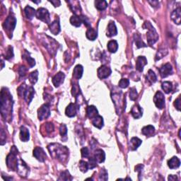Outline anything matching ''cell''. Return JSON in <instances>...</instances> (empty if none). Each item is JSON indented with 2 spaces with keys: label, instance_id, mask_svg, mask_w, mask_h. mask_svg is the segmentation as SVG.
<instances>
[{
  "label": "cell",
  "instance_id": "cell-1",
  "mask_svg": "<svg viewBox=\"0 0 181 181\" xmlns=\"http://www.w3.org/2000/svg\"><path fill=\"white\" fill-rule=\"evenodd\" d=\"M12 96L8 88H3L1 91V113L4 118H10L12 113Z\"/></svg>",
  "mask_w": 181,
  "mask_h": 181
},
{
  "label": "cell",
  "instance_id": "cell-2",
  "mask_svg": "<svg viewBox=\"0 0 181 181\" xmlns=\"http://www.w3.org/2000/svg\"><path fill=\"white\" fill-rule=\"evenodd\" d=\"M48 149L53 159H57L62 163H65L69 157V149L60 144L53 143L48 146Z\"/></svg>",
  "mask_w": 181,
  "mask_h": 181
},
{
  "label": "cell",
  "instance_id": "cell-3",
  "mask_svg": "<svg viewBox=\"0 0 181 181\" xmlns=\"http://www.w3.org/2000/svg\"><path fill=\"white\" fill-rule=\"evenodd\" d=\"M19 154L18 149L15 146H13L10 151L9 154L7 157V165L11 170H16L20 160L18 159L17 156Z\"/></svg>",
  "mask_w": 181,
  "mask_h": 181
},
{
  "label": "cell",
  "instance_id": "cell-4",
  "mask_svg": "<svg viewBox=\"0 0 181 181\" xmlns=\"http://www.w3.org/2000/svg\"><path fill=\"white\" fill-rule=\"evenodd\" d=\"M17 92L20 97H24V100L27 102L28 104H30L35 95L34 88L32 86H26L25 84L18 88Z\"/></svg>",
  "mask_w": 181,
  "mask_h": 181
},
{
  "label": "cell",
  "instance_id": "cell-5",
  "mask_svg": "<svg viewBox=\"0 0 181 181\" xmlns=\"http://www.w3.org/2000/svg\"><path fill=\"white\" fill-rule=\"evenodd\" d=\"M143 28L148 30V32L147 33V42L148 44L152 46L159 40V35H158L156 30L149 21H145L143 25Z\"/></svg>",
  "mask_w": 181,
  "mask_h": 181
},
{
  "label": "cell",
  "instance_id": "cell-6",
  "mask_svg": "<svg viewBox=\"0 0 181 181\" xmlns=\"http://www.w3.org/2000/svg\"><path fill=\"white\" fill-rule=\"evenodd\" d=\"M16 24V19L14 15L10 14L9 16L5 20L4 23L3 24V27L4 30L8 33L9 34H11L13 30H14ZM12 35V34H11Z\"/></svg>",
  "mask_w": 181,
  "mask_h": 181
},
{
  "label": "cell",
  "instance_id": "cell-7",
  "mask_svg": "<svg viewBox=\"0 0 181 181\" xmlns=\"http://www.w3.org/2000/svg\"><path fill=\"white\" fill-rule=\"evenodd\" d=\"M38 19L43 21L45 24H49L50 23V13L48 9L45 8H39L36 11V15H35Z\"/></svg>",
  "mask_w": 181,
  "mask_h": 181
},
{
  "label": "cell",
  "instance_id": "cell-8",
  "mask_svg": "<svg viewBox=\"0 0 181 181\" xmlns=\"http://www.w3.org/2000/svg\"><path fill=\"white\" fill-rule=\"evenodd\" d=\"M50 115V108L49 103L43 104V105L38 110V116L40 120H43L47 119Z\"/></svg>",
  "mask_w": 181,
  "mask_h": 181
},
{
  "label": "cell",
  "instance_id": "cell-9",
  "mask_svg": "<svg viewBox=\"0 0 181 181\" xmlns=\"http://www.w3.org/2000/svg\"><path fill=\"white\" fill-rule=\"evenodd\" d=\"M154 102L159 109H163L165 106V97L162 92L157 91L154 97Z\"/></svg>",
  "mask_w": 181,
  "mask_h": 181
},
{
  "label": "cell",
  "instance_id": "cell-10",
  "mask_svg": "<svg viewBox=\"0 0 181 181\" xmlns=\"http://www.w3.org/2000/svg\"><path fill=\"white\" fill-rule=\"evenodd\" d=\"M34 156L38 161L40 162H44L46 159V154L42 147H36L34 150Z\"/></svg>",
  "mask_w": 181,
  "mask_h": 181
},
{
  "label": "cell",
  "instance_id": "cell-11",
  "mask_svg": "<svg viewBox=\"0 0 181 181\" xmlns=\"http://www.w3.org/2000/svg\"><path fill=\"white\" fill-rule=\"evenodd\" d=\"M160 75L162 78H165L173 73V67L169 63H166L164 65L159 69Z\"/></svg>",
  "mask_w": 181,
  "mask_h": 181
},
{
  "label": "cell",
  "instance_id": "cell-12",
  "mask_svg": "<svg viewBox=\"0 0 181 181\" xmlns=\"http://www.w3.org/2000/svg\"><path fill=\"white\" fill-rule=\"evenodd\" d=\"M112 71L106 65H102L98 70V76L101 79L108 78L111 75Z\"/></svg>",
  "mask_w": 181,
  "mask_h": 181
},
{
  "label": "cell",
  "instance_id": "cell-13",
  "mask_svg": "<svg viewBox=\"0 0 181 181\" xmlns=\"http://www.w3.org/2000/svg\"><path fill=\"white\" fill-rule=\"evenodd\" d=\"M78 109H79V105H77V104L70 103L65 110L66 115L69 117V118H73V117H75L76 113H77Z\"/></svg>",
  "mask_w": 181,
  "mask_h": 181
},
{
  "label": "cell",
  "instance_id": "cell-14",
  "mask_svg": "<svg viewBox=\"0 0 181 181\" xmlns=\"http://www.w3.org/2000/svg\"><path fill=\"white\" fill-rule=\"evenodd\" d=\"M147 65V59L144 56H139L136 61V70L139 72H142L144 67Z\"/></svg>",
  "mask_w": 181,
  "mask_h": 181
},
{
  "label": "cell",
  "instance_id": "cell-15",
  "mask_svg": "<svg viewBox=\"0 0 181 181\" xmlns=\"http://www.w3.org/2000/svg\"><path fill=\"white\" fill-rule=\"evenodd\" d=\"M65 74L62 72H59L57 75H55L52 78V84H54L55 87H59V86L62 84L65 80Z\"/></svg>",
  "mask_w": 181,
  "mask_h": 181
},
{
  "label": "cell",
  "instance_id": "cell-16",
  "mask_svg": "<svg viewBox=\"0 0 181 181\" xmlns=\"http://www.w3.org/2000/svg\"><path fill=\"white\" fill-rule=\"evenodd\" d=\"M118 34V30L115 23L113 21H111L108 25V29H107L106 35L109 38L115 36Z\"/></svg>",
  "mask_w": 181,
  "mask_h": 181
},
{
  "label": "cell",
  "instance_id": "cell-17",
  "mask_svg": "<svg viewBox=\"0 0 181 181\" xmlns=\"http://www.w3.org/2000/svg\"><path fill=\"white\" fill-rule=\"evenodd\" d=\"M93 157L95 158L97 163L98 164H101V163L104 162V161L106 159V154L104 152L103 150L102 149H96L95 152H94Z\"/></svg>",
  "mask_w": 181,
  "mask_h": 181
},
{
  "label": "cell",
  "instance_id": "cell-18",
  "mask_svg": "<svg viewBox=\"0 0 181 181\" xmlns=\"http://www.w3.org/2000/svg\"><path fill=\"white\" fill-rule=\"evenodd\" d=\"M50 31L52 33L53 35H58L60 32V24L59 20H55V21L51 23V24L49 25Z\"/></svg>",
  "mask_w": 181,
  "mask_h": 181
},
{
  "label": "cell",
  "instance_id": "cell-19",
  "mask_svg": "<svg viewBox=\"0 0 181 181\" xmlns=\"http://www.w3.org/2000/svg\"><path fill=\"white\" fill-rule=\"evenodd\" d=\"M20 139L22 142H28L30 139V133L29 129L24 126H21L20 128Z\"/></svg>",
  "mask_w": 181,
  "mask_h": 181
},
{
  "label": "cell",
  "instance_id": "cell-20",
  "mask_svg": "<svg viewBox=\"0 0 181 181\" xmlns=\"http://www.w3.org/2000/svg\"><path fill=\"white\" fill-rule=\"evenodd\" d=\"M130 113L133 116L134 118L139 119L142 116L143 111H142V108L139 105H134L131 109Z\"/></svg>",
  "mask_w": 181,
  "mask_h": 181
},
{
  "label": "cell",
  "instance_id": "cell-21",
  "mask_svg": "<svg viewBox=\"0 0 181 181\" xmlns=\"http://www.w3.org/2000/svg\"><path fill=\"white\" fill-rule=\"evenodd\" d=\"M142 141L140 139H139L138 137H132L129 143V149L132 151H135L142 144Z\"/></svg>",
  "mask_w": 181,
  "mask_h": 181
},
{
  "label": "cell",
  "instance_id": "cell-22",
  "mask_svg": "<svg viewBox=\"0 0 181 181\" xmlns=\"http://www.w3.org/2000/svg\"><path fill=\"white\" fill-rule=\"evenodd\" d=\"M180 16H181V9L180 7H178L175 10L172 12L170 18L175 23V24L180 25Z\"/></svg>",
  "mask_w": 181,
  "mask_h": 181
},
{
  "label": "cell",
  "instance_id": "cell-23",
  "mask_svg": "<svg viewBox=\"0 0 181 181\" xmlns=\"http://www.w3.org/2000/svg\"><path fill=\"white\" fill-rule=\"evenodd\" d=\"M180 165V161L176 156H173L170 160L168 161V165L170 169H178Z\"/></svg>",
  "mask_w": 181,
  "mask_h": 181
},
{
  "label": "cell",
  "instance_id": "cell-24",
  "mask_svg": "<svg viewBox=\"0 0 181 181\" xmlns=\"http://www.w3.org/2000/svg\"><path fill=\"white\" fill-rule=\"evenodd\" d=\"M91 122H92V124L94 127L98 129H101L103 126V119L102 118V116L99 115L93 119H91Z\"/></svg>",
  "mask_w": 181,
  "mask_h": 181
},
{
  "label": "cell",
  "instance_id": "cell-25",
  "mask_svg": "<svg viewBox=\"0 0 181 181\" xmlns=\"http://www.w3.org/2000/svg\"><path fill=\"white\" fill-rule=\"evenodd\" d=\"M86 114H87V116L89 119H93V118H95L96 116H97L98 115V110L96 109L95 106H90L87 108L86 110Z\"/></svg>",
  "mask_w": 181,
  "mask_h": 181
},
{
  "label": "cell",
  "instance_id": "cell-26",
  "mask_svg": "<svg viewBox=\"0 0 181 181\" xmlns=\"http://www.w3.org/2000/svg\"><path fill=\"white\" fill-rule=\"evenodd\" d=\"M155 132V128L152 125H147L144 127L142 129V133L146 137H152Z\"/></svg>",
  "mask_w": 181,
  "mask_h": 181
},
{
  "label": "cell",
  "instance_id": "cell-27",
  "mask_svg": "<svg viewBox=\"0 0 181 181\" xmlns=\"http://www.w3.org/2000/svg\"><path fill=\"white\" fill-rule=\"evenodd\" d=\"M83 72H84V68L81 65H76V67L74 69L73 71V76L76 79H79L81 78V76L83 75Z\"/></svg>",
  "mask_w": 181,
  "mask_h": 181
},
{
  "label": "cell",
  "instance_id": "cell-28",
  "mask_svg": "<svg viewBox=\"0 0 181 181\" xmlns=\"http://www.w3.org/2000/svg\"><path fill=\"white\" fill-rule=\"evenodd\" d=\"M24 12L25 16L29 20H31L36 15V11H35V9L30 6H27L25 7L24 9Z\"/></svg>",
  "mask_w": 181,
  "mask_h": 181
},
{
  "label": "cell",
  "instance_id": "cell-29",
  "mask_svg": "<svg viewBox=\"0 0 181 181\" xmlns=\"http://www.w3.org/2000/svg\"><path fill=\"white\" fill-rule=\"evenodd\" d=\"M107 48H108V50L110 52H111V53L116 52V51L118 49V42L115 40H111V41H109L108 43Z\"/></svg>",
  "mask_w": 181,
  "mask_h": 181
},
{
  "label": "cell",
  "instance_id": "cell-30",
  "mask_svg": "<svg viewBox=\"0 0 181 181\" xmlns=\"http://www.w3.org/2000/svg\"><path fill=\"white\" fill-rule=\"evenodd\" d=\"M86 36L88 40H94L98 37V34H97V31L95 29H92V28H89L86 33Z\"/></svg>",
  "mask_w": 181,
  "mask_h": 181
},
{
  "label": "cell",
  "instance_id": "cell-31",
  "mask_svg": "<svg viewBox=\"0 0 181 181\" xmlns=\"http://www.w3.org/2000/svg\"><path fill=\"white\" fill-rule=\"evenodd\" d=\"M71 24L75 27H80L82 21H81V19L80 16H76V15L74 14L73 16L71 17L70 19Z\"/></svg>",
  "mask_w": 181,
  "mask_h": 181
},
{
  "label": "cell",
  "instance_id": "cell-32",
  "mask_svg": "<svg viewBox=\"0 0 181 181\" xmlns=\"http://www.w3.org/2000/svg\"><path fill=\"white\" fill-rule=\"evenodd\" d=\"M72 4H70V8L72 9V12H74L75 15L76 16H79V14H81V7L79 4V2H72Z\"/></svg>",
  "mask_w": 181,
  "mask_h": 181
},
{
  "label": "cell",
  "instance_id": "cell-33",
  "mask_svg": "<svg viewBox=\"0 0 181 181\" xmlns=\"http://www.w3.org/2000/svg\"><path fill=\"white\" fill-rule=\"evenodd\" d=\"M95 6L96 8L99 10V11H103L105 10L108 7V2L106 1H101V0H96L95 1Z\"/></svg>",
  "mask_w": 181,
  "mask_h": 181
},
{
  "label": "cell",
  "instance_id": "cell-34",
  "mask_svg": "<svg viewBox=\"0 0 181 181\" xmlns=\"http://www.w3.org/2000/svg\"><path fill=\"white\" fill-rule=\"evenodd\" d=\"M134 41H135V44H136L137 47L138 48H143V47H147V45L143 42L142 40L141 36H140L139 34H135L134 35Z\"/></svg>",
  "mask_w": 181,
  "mask_h": 181
},
{
  "label": "cell",
  "instance_id": "cell-35",
  "mask_svg": "<svg viewBox=\"0 0 181 181\" xmlns=\"http://www.w3.org/2000/svg\"><path fill=\"white\" fill-rule=\"evenodd\" d=\"M147 81H149V82L152 84H154L157 81L156 76L155 75V73L153 72L152 70H149V72L147 73V75L146 76Z\"/></svg>",
  "mask_w": 181,
  "mask_h": 181
},
{
  "label": "cell",
  "instance_id": "cell-36",
  "mask_svg": "<svg viewBox=\"0 0 181 181\" xmlns=\"http://www.w3.org/2000/svg\"><path fill=\"white\" fill-rule=\"evenodd\" d=\"M161 88L165 93H169L171 92L173 89V84L170 81H164L162 83Z\"/></svg>",
  "mask_w": 181,
  "mask_h": 181
},
{
  "label": "cell",
  "instance_id": "cell-37",
  "mask_svg": "<svg viewBox=\"0 0 181 181\" xmlns=\"http://www.w3.org/2000/svg\"><path fill=\"white\" fill-rule=\"evenodd\" d=\"M72 177L71 176L68 170H65L61 173L60 178H58V180H72Z\"/></svg>",
  "mask_w": 181,
  "mask_h": 181
},
{
  "label": "cell",
  "instance_id": "cell-38",
  "mask_svg": "<svg viewBox=\"0 0 181 181\" xmlns=\"http://www.w3.org/2000/svg\"><path fill=\"white\" fill-rule=\"evenodd\" d=\"M29 81L32 84H35V83L38 81V72L37 70L34 71V72H31L29 76Z\"/></svg>",
  "mask_w": 181,
  "mask_h": 181
},
{
  "label": "cell",
  "instance_id": "cell-39",
  "mask_svg": "<svg viewBox=\"0 0 181 181\" xmlns=\"http://www.w3.org/2000/svg\"><path fill=\"white\" fill-rule=\"evenodd\" d=\"M79 168L81 172L86 173L88 169H89L88 167V163L84 161H80L79 164Z\"/></svg>",
  "mask_w": 181,
  "mask_h": 181
},
{
  "label": "cell",
  "instance_id": "cell-40",
  "mask_svg": "<svg viewBox=\"0 0 181 181\" xmlns=\"http://www.w3.org/2000/svg\"><path fill=\"white\" fill-rule=\"evenodd\" d=\"M24 57L25 58V60H27V62H28V63H29L30 67H34L35 65V60L33 59L31 57H30L29 53H28L27 52H25V53L24 55Z\"/></svg>",
  "mask_w": 181,
  "mask_h": 181
},
{
  "label": "cell",
  "instance_id": "cell-41",
  "mask_svg": "<svg viewBox=\"0 0 181 181\" xmlns=\"http://www.w3.org/2000/svg\"><path fill=\"white\" fill-rule=\"evenodd\" d=\"M168 53V51L167 50L164 49V48H163V49H160L159 51H158L156 55V60H159L161 59L167 55Z\"/></svg>",
  "mask_w": 181,
  "mask_h": 181
},
{
  "label": "cell",
  "instance_id": "cell-42",
  "mask_svg": "<svg viewBox=\"0 0 181 181\" xmlns=\"http://www.w3.org/2000/svg\"><path fill=\"white\" fill-rule=\"evenodd\" d=\"M137 96H138V93H137L136 88L134 87L131 88L129 90V98L132 101H135L137 98Z\"/></svg>",
  "mask_w": 181,
  "mask_h": 181
},
{
  "label": "cell",
  "instance_id": "cell-43",
  "mask_svg": "<svg viewBox=\"0 0 181 181\" xmlns=\"http://www.w3.org/2000/svg\"><path fill=\"white\" fill-rule=\"evenodd\" d=\"M129 84V81L127 79H122L120 81H119L118 86L119 87H120L122 88H126L128 87V86Z\"/></svg>",
  "mask_w": 181,
  "mask_h": 181
},
{
  "label": "cell",
  "instance_id": "cell-44",
  "mask_svg": "<svg viewBox=\"0 0 181 181\" xmlns=\"http://www.w3.org/2000/svg\"><path fill=\"white\" fill-rule=\"evenodd\" d=\"M108 179V172L105 169L101 170L100 174H99V180H107Z\"/></svg>",
  "mask_w": 181,
  "mask_h": 181
},
{
  "label": "cell",
  "instance_id": "cell-45",
  "mask_svg": "<svg viewBox=\"0 0 181 181\" xmlns=\"http://www.w3.org/2000/svg\"><path fill=\"white\" fill-rule=\"evenodd\" d=\"M72 95L75 97H77L78 96L81 95V91L79 86H78V84H74L72 87Z\"/></svg>",
  "mask_w": 181,
  "mask_h": 181
},
{
  "label": "cell",
  "instance_id": "cell-46",
  "mask_svg": "<svg viewBox=\"0 0 181 181\" xmlns=\"http://www.w3.org/2000/svg\"><path fill=\"white\" fill-rule=\"evenodd\" d=\"M14 56V52H13V48L11 46H9L7 51L6 52V54L4 55V57L6 60H9L13 57Z\"/></svg>",
  "mask_w": 181,
  "mask_h": 181
},
{
  "label": "cell",
  "instance_id": "cell-47",
  "mask_svg": "<svg viewBox=\"0 0 181 181\" xmlns=\"http://www.w3.org/2000/svg\"><path fill=\"white\" fill-rule=\"evenodd\" d=\"M97 166V161L95 159V158L93 156L89 158V161H88V167L89 169H93L94 168H96Z\"/></svg>",
  "mask_w": 181,
  "mask_h": 181
},
{
  "label": "cell",
  "instance_id": "cell-48",
  "mask_svg": "<svg viewBox=\"0 0 181 181\" xmlns=\"http://www.w3.org/2000/svg\"><path fill=\"white\" fill-rule=\"evenodd\" d=\"M60 133L62 137H66L67 134V128L65 124H62L60 127Z\"/></svg>",
  "mask_w": 181,
  "mask_h": 181
},
{
  "label": "cell",
  "instance_id": "cell-49",
  "mask_svg": "<svg viewBox=\"0 0 181 181\" xmlns=\"http://www.w3.org/2000/svg\"><path fill=\"white\" fill-rule=\"evenodd\" d=\"M81 156L83 158H88L89 156V151L87 147H84L81 149Z\"/></svg>",
  "mask_w": 181,
  "mask_h": 181
},
{
  "label": "cell",
  "instance_id": "cell-50",
  "mask_svg": "<svg viewBox=\"0 0 181 181\" xmlns=\"http://www.w3.org/2000/svg\"><path fill=\"white\" fill-rule=\"evenodd\" d=\"M28 71V69L25 67V66H21L19 69V75L21 76H25V75H26V72Z\"/></svg>",
  "mask_w": 181,
  "mask_h": 181
},
{
  "label": "cell",
  "instance_id": "cell-51",
  "mask_svg": "<svg viewBox=\"0 0 181 181\" xmlns=\"http://www.w3.org/2000/svg\"><path fill=\"white\" fill-rule=\"evenodd\" d=\"M45 124V129H46V132L48 133H50L51 132H52L54 130V125H53L52 123L51 122H47Z\"/></svg>",
  "mask_w": 181,
  "mask_h": 181
},
{
  "label": "cell",
  "instance_id": "cell-52",
  "mask_svg": "<svg viewBox=\"0 0 181 181\" xmlns=\"http://www.w3.org/2000/svg\"><path fill=\"white\" fill-rule=\"evenodd\" d=\"M174 106L178 111H180V96L175 101Z\"/></svg>",
  "mask_w": 181,
  "mask_h": 181
},
{
  "label": "cell",
  "instance_id": "cell-53",
  "mask_svg": "<svg viewBox=\"0 0 181 181\" xmlns=\"http://www.w3.org/2000/svg\"><path fill=\"white\" fill-rule=\"evenodd\" d=\"M143 165H142V164H139V165H137L136 167H135V171H137V172H139V176H140L141 175V171H142V169H143Z\"/></svg>",
  "mask_w": 181,
  "mask_h": 181
},
{
  "label": "cell",
  "instance_id": "cell-54",
  "mask_svg": "<svg viewBox=\"0 0 181 181\" xmlns=\"http://www.w3.org/2000/svg\"><path fill=\"white\" fill-rule=\"evenodd\" d=\"M50 2L51 4H52L53 5H54L55 7L60 6V4H61V2L60 1H50Z\"/></svg>",
  "mask_w": 181,
  "mask_h": 181
},
{
  "label": "cell",
  "instance_id": "cell-55",
  "mask_svg": "<svg viewBox=\"0 0 181 181\" xmlns=\"http://www.w3.org/2000/svg\"><path fill=\"white\" fill-rule=\"evenodd\" d=\"M178 180V178L176 175H170L169 176V180H171V181H174Z\"/></svg>",
  "mask_w": 181,
  "mask_h": 181
}]
</instances>
